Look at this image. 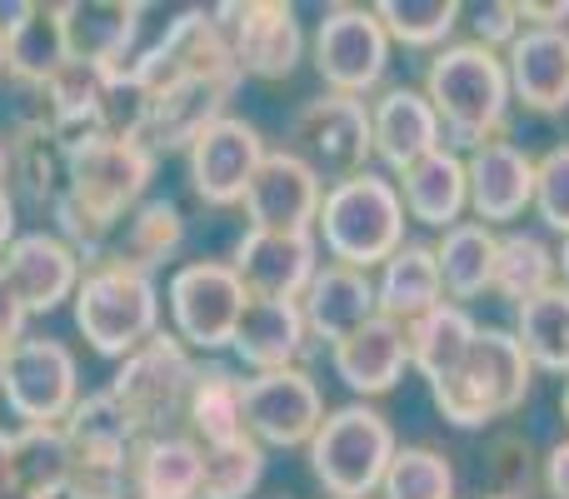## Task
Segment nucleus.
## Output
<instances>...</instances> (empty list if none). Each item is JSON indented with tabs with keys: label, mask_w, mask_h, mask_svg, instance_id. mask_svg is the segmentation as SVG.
<instances>
[{
	"label": "nucleus",
	"mask_w": 569,
	"mask_h": 499,
	"mask_svg": "<svg viewBox=\"0 0 569 499\" xmlns=\"http://www.w3.org/2000/svg\"><path fill=\"white\" fill-rule=\"evenodd\" d=\"M490 480H495L490 495L530 499V485H535L530 440H520V435H500V440H495V450H490Z\"/></svg>",
	"instance_id": "44"
},
{
	"label": "nucleus",
	"mask_w": 569,
	"mask_h": 499,
	"mask_svg": "<svg viewBox=\"0 0 569 499\" xmlns=\"http://www.w3.org/2000/svg\"><path fill=\"white\" fill-rule=\"evenodd\" d=\"M186 425L200 450L250 440L246 430V380L230 365H200L186 395Z\"/></svg>",
	"instance_id": "31"
},
{
	"label": "nucleus",
	"mask_w": 569,
	"mask_h": 499,
	"mask_svg": "<svg viewBox=\"0 0 569 499\" xmlns=\"http://www.w3.org/2000/svg\"><path fill=\"white\" fill-rule=\"evenodd\" d=\"M310 56L320 80L335 96H370L390 70V36H385L375 6H330L315 26Z\"/></svg>",
	"instance_id": "10"
},
{
	"label": "nucleus",
	"mask_w": 569,
	"mask_h": 499,
	"mask_svg": "<svg viewBox=\"0 0 569 499\" xmlns=\"http://www.w3.org/2000/svg\"><path fill=\"white\" fill-rule=\"evenodd\" d=\"M66 16V46L70 60H90V66H126L136 50L140 30H146L150 6H126V0H70L60 6Z\"/></svg>",
	"instance_id": "23"
},
{
	"label": "nucleus",
	"mask_w": 569,
	"mask_h": 499,
	"mask_svg": "<svg viewBox=\"0 0 569 499\" xmlns=\"http://www.w3.org/2000/svg\"><path fill=\"white\" fill-rule=\"evenodd\" d=\"M465 180H470V210L480 226H510L525 210H535V160L525 156L515 140H490V146L470 150L465 160Z\"/></svg>",
	"instance_id": "19"
},
{
	"label": "nucleus",
	"mask_w": 569,
	"mask_h": 499,
	"mask_svg": "<svg viewBox=\"0 0 569 499\" xmlns=\"http://www.w3.org/2000/svg\"><path fill=\"white\" fill-rule=\"evenodd\" d=\"M206 450L190 435H146L130 455V499H200Z\"/></svg>",
	"instance_id": "29"
},
{
	"label": "nucleus",
	"mask_w": 569,
	"mask_h": 499,
	"mask_svg": "<svg viewBox=\"0 0 569 499\" xmlns=\"http://www.w3.org/2000/svg\"><path fill=\"white\" fill-rule=\"evenodd\" d=\"M0 190H6V146H0Z\"/></svg>",
	"instance_id": "55"
},
{
	"label": "nucleus",
	"mask_w": 569,
	"mask_h": 499,
	"mask_svg": "<svg viewBox=\"0 0 569 499\" xmlns=\"http://www.w3.org/2000/svg\"><path fill=\"white\" fill-rule=\"evenodd\" d=\"M330 365L355 395L375 400V395H390L395 385L410 370V345H405V325L375 315L365 330H355L350 340H340L330 350Z\"/></svg>",
	"instance_id": "25"
},
{
	"label": "nucleus",
	"mask_w": 569,
	"mask_h": 499,
	"mask_svg": "<svg viewBox=\"0 0 569 499\" xmlns=\"http://www.w3.org/2000/svg\"><path fill=\"white\" fill-rule=\"evenodd\" d=\"M210 10H216V26L226 36L240 76L256 80L295 76V66L305 56V30L295 6H284V0H236V6H210Z\"/></svg>",
	"instance_id": "11"
},
{
	"label": "nucleus",
	"mask_w": 569,
	"mask_h": 499,
	"mask_svg": "<svg viewBox=\"0 0 569 499\" xmlns=\"http://www.w3.org/2000/svg\"><path fill=\"white\" fill-rule=\"evenodd\" d=\"M66 499H130V460H70Z\"/></svg>",
	"instance_id": "43"
},
{
	"label": "nucleus",
	"mask_w": 569,
	"mask_h": 499,
	"mask_svg": "<svg viewBox=\"0 0 569 499\" xmlns=\"http://www.w3.org/2000/svg\"><path fill=\"white\" fill-rule=\"evenodd\" d=\"M250 230H315L325 206V180L295 150H270L246 190Z\"/></svg>",
	"instance_id": "17"
},
{
	"label": "nucleus",
	"mask_w": 569,
	"mask_h": 499,
	"mask_svg": "<svg viewBox=\"0 0 569 499\" xmlns=\"http://www.w3.org/2000/svg\"><path fill=\"white\" fill-rule=\"evenodd\" d=\"M475 335H480V325H475V315L465 310V305L445 300L435 305L430 315H420V320L405 325V345H410V370L425 375V385H445L455 370L465 365V355H470Z\"/></svg>",
	"instance_id": "32"
},
{
	"label": "nucleus",
	"mask_w": 569,
	"mask_h": 499,
	"mask_svg": "<svg viewBox=\"0 0 569 499\" xmlns=\"http://www.w3.org/2000/svg\"><path fill=\"white\" fill-rule=\"evenodd\" d=\"M310 450V475L330 499H370L385 485V470H390L395 440L390 420L370 405H340L320 420L315 440L305 445Z\"/></svg>",
	"instance_id": "6"
},
{
	"label": "nucleus",
	"mask_w": 569,
	"mask_h": 499,
	"mask_svg": "<svg viewBox=\"0 0 569 499\" xmlns=\"http://www.w3.org/2000/svg\"><path fill=\"white\" fill-rule=\"evenodd\" d=\"M240 70H226V76H196V80H176L166 90H146V130H140V146L146 150H190L200 136H206L216 120L230 116V96L240 86Z\"/></svg>",
	"instance_id": "14"
},
{
	"label": "nucleus",
	"mask_w": 569,
	"mask_h": 499,
	"mask_svg": "<svg viewBox=\"0 0 569 499\" xmlns=\"http://www.w3.org/2000/svg\"><path fill=\"white\" fill-rule=\"evenodd\" d=\"M70 180V146L40 120H20V130L6 140V190L10 200H30L40 210H56Z\"/></svg>",
	"instance_id": "24"
},
{
	"label": "nucleus",
	"mask_w": 569,
	"mask_h": 499,
	"mask_svg": "<svg viewBox=\"0 0 569 499\" xmlns=\"http://www.w3.org/2000/svg\"><path fill=\"white\" fill-rule=\"evenodd\" d=\"M284 150H295V156L320 180H330V186H340V180H350V176H365V166H370V156H375L370 100L335 96V90L305 100L290 120V146Z\"/></svg>",
	"instance_id": "8"
},
{
	"label": "nucleus",
	"mask_w": 569,
	"mask_h": 499,
	"mask_svg": "<svg viewBox=\"0 0 569 499\" xmlns=\"http://www.w3.org/2000/svg\"><path fill=\"white\" fill-rule=\"evenodd\" d=\"M325 420V395L310 370H270L246 380V430L260 450H295L310 445Z\"/></svg>",
	"instance_id": "12"
},
{
	"label": "nucleus",
	"mask_w": 569,
	"mask_h": 499,
	"mask_svg": "<svg viewBox=\"0 0 569 499\" xmlns=\"http://www.w3.org/2000/svg\"><path fill=\"white\" fill-rule=\"evenodd\" d=\"M555 260H560V285H565V290H569V236H565V246H560V250H555Z\"/></svg>",
	"instance_id": "52"
},
{
	"label": "nucleus",
	"mask_w": 569,
	"mask_h": 499,
	"mask_svg": "<svg viewBox=\"0 0 569 499\" xmlns=\"http://www.w3.org/2000/svg\"><path fill=\"white\" fill-rule=\"evenodd\" d=\"M166 305L176 320V340L186 350H226L236 345L240 315H246L250 295L240 285V275L230 270V260H196L180 265L166 285Z\"/></svg>",
	"instance_id": "9"
},
{
	"label": "nucleus",
	"mask_w": 569,
	"mask_h": 499,
	"mask_svg": "<svg viewBox=\"0 0 569 499\" xmlns=\"http://www.w3.org/2000/svg\"><path fill=\"white\" fill-rule=\"evenodd\" d=\"M555 275H560V260H555V250L540 236H530V230H505L500 236L495 280H490V290L500 300H510V305L535 300V295L555 290Z\"/></svg>",
	"instance_id": "37"
},
{
	"label": "nucleus",
	"mask_w": 569,
	"mask_h": 499,
	"mask_svg": "<svg viewBox=\"0 0 569 499\" xmlns=\"http://www.w3.org/2000/svg\"><path fill=\"white\" fill-rule=\"evenodd\" d=\"M180 246H186V216H180V206L176 200H146V206L130 210V220L120 226L106 260H120L140 275H156L166 260H176Z\"/></svg>",
	"instance_id": "35"
},
{
	"label": "nucleus",
	"mask_w": 569,
	"mask_h": 499,
	"mask_svg": "<svg viewBox=\"0 0 569 499\" xmlns=\"http://www.w3.org/2000/svg\"><path fill=\"white\" fill-rule=\"evenodd\" d=\"M530 375L535 365L525 360L515 330L480 325L465 365L445 385H435L430 400L445 415V425H455V430H485L490 420H505V415H515L530 400V385H535Z\"/></svg>",
	"instance_id": "3"
},
{
	"label": "nucleus",
	"mask_w": 569,
	"mask_h": 499,
	"mask_svg": "<svg viewBox=\"0 0 569 499\" xmlns=\"http://www.w3.org/2000/svg\"><path fill=\"white\" fill-rule=\"evenodd\" d=\"M26 305L16 300V290H10V280H6V270H0V360H6L10 350H16L20 340H26Z\"/></svg>",
	"instance_id": "46"
},
{
	"label": "nucleus",
	"mask_w": 569,
	"mask_h": 499,
	"mask_svg": "<svg viewBox=\"0 0 569 499\" xmlns=\"http://www.w3.org/2000/svg\"><path fill=\"white\" fill-rule=\"evenodd\" d=\"M300 310H305V330H310V340L320 345H340L350 340L355 330H365V325L380 315V305H375V280L365 270H350V265H320L310 280V290L300 295Z\"/></svg>",
	"instance_id": "22"
},
{
	"label": "nucleus",
	"mask_w": 569,
	"mask_h": 499,
	"mask_svg": "<svg viewBox=\"0 0 569 499\" xmlns=\"http://www.w3.org/2000/svg\"><path fill=\"white\" fill-rule=\"evenodd\" d=\"M535 216L545 230L569 236V146H555L535 160Z\"/></svg>",
	"instance_id": "42"
},
{
	"label": "nucleus",
	"mask_w": 569,
	"mask_h": 499,
	"mask_svg": "<svg viewBox=\"0 0 569 499\" xmlns=\"http://www.w3.org/2000/svg\"><path fill=\"white\" fill-rule=\"evenodd\" d=\"M395 190L405 200V216L420 226L450 230L460 226V216L470 210V180H465L460 150L440 146L435 156H425L420 166H410L405 176H395Z\"/></svg>",
	"instance_id": "28"
},
{
	"label": "nucleus",
	"mask_w": 569,
	"mask_h": 499,
	"mask_svg": "<svg viewBox=\"0 0 569 499\" xmlns=\"http://www.w3.org/2000/svg\"><path fill=\"white\" fill-rule=\"evenodd\" d=\"M266 480V450L256 440L216 445L206 450V475H200V499H250Z\"/></svg>",
	"instance_id": "41"
},
{
	"label": "nucleus",
	"mask_w": 569,
	"mask_h": 499,
	"mask_svg": "<svg viewBox=\"0 0 569 499\" xmlns=\"http://www.w3.org/2000/svg\"><path fill=\"white\" fill-rule=\"evenodd\" d=\"M370 140H375V156L405 176L410 166H420L425 156L445 146V130L435 106L425 100V90L415 86H385L380 96L370 100Z\"/></svg>",
	"instance_id": "20"
},
{
	"label": "nucleus",
	"mask_w": 569,
	"mask_h": 499,
	"mask_svg": "<svg viewBox=\"0 0 569 499\" xmlns=\"http://www.w3.org/2000/svg\"><path fill=\"white\" fill-rule=\"evenodd\" d=\"M196 355L176 340V335L160 330L156 340H146L136 355H126L110 380V395L120 400V410L130 415L136 435H170L166 425L176 415H186V395L196 385Z\"/></svg>",
	"instance_id": "7"
},
{
	"label": "nucleus",
	"mask_w": 569,
	"mask_h": 499,
	"mask_svg": "<svg viewBox=\"0 0 569 499\" xmlns=\"http://www.w3.org/2000/svg\"><path fill=\"white\" fill-rule=\"evenodd\" d=\"M515 340H520L525 360L535 370L569 375V290L565 285L515 305Z\"/></svg>",
	"instance_id": "36"
},
{
	"label": "nucleus",
	"mask_w": 569,
	"mask_h": 499,
	"mask_svg": "<svg viewBox=\"0 0 569 499\" xmlns=\"http://www.w3.org/2000/svg\"><path fill=\"white\" fill-rule=\"evenodd\" d=\"M505 76L510 96L535 116H560L569 110V26L560 30H520L505 50Z\"/></svg>",
	"instance_id": "21"
},
{
	"label": "nucleus",
	"mask_w": 569,
	"mask_h": 499,
	"mask_svg": "<svg viewBox=\"0 0 569 499\" xmlns=\"http://www.w3.org/2000/svg\"><path fill=\"white\" fill-rule=\"evenodd\" d=\"M0 499H40V495H30V490H26V485L6 480V470H0Z\"/></svg>",
	"instance_id": "51"
},
{
	"label": "nucleus",
	"mask_w": 569,
	"mask_h": 499,
	"mask_svg": "<svg viewBox=\"0 0 569 499\" xmlns=\"http://www.w3.org/2000/svg\"><path fill=\"white\" fill-rule=\"evenodd\" d=\"M515 10H520V26H530V30L569 26V0H515Z\"/></svg>",
	"instance_id": "47"
},
{
	"label": "nucleus",
	"mask_w": 569,
	"mask_h": 499,
	"mask_svg": "<svg viewBox=\"0 0 569 499\" xmlns=\"http://www.w3.org/2000/svg\"><path fill=\"white\" fill-rule=\"evenodd\" d=\"M405 220L410 216H405V200L395 190V180L365 170V176H350L325 190L315 240L330 250L335 265H350V270L370 275L405 246Z\"/></svg>",
	"instance_id": "4"
},
{
	"label": "nucleus",
	"mask_w": 569,
	"mask_h": 499,
	"mask_svg": "<svg viewBox=\"0 0 569 499\" xmlns=\"http://www.w3.org/2000/svg\"><path fill=\"white\" fill-rule=\"evenodd\" d=\"M495 250H500V236L480 220H460V226L440 230L435 240V260H440V280L445 295L455 305L465 300H480L495 280Z\"/></svg>",
	"instance_id": "34"
},
{
	"label": "nucleus",
	"mask_w": 569,
	"mask_h": 499,
	"mask_svg": "<svg viewBox=\"0 0 569 499\" xmlns=\"http://www.w3.org/2000/svg\"><path fill=\"white\" fill-rule=\"evenodd\" d=\"M156 180V150L140 140L116 136H86L70 146V180L66 196L56 200V236L66 240L80 260H106L110 240L130 220V210L146 206V190Z\"/></svg>",
	"instance_id": "1"
},
{
	"label": "nucleus",
	"mask_w": 569,
	"mask_h": 499,
	"mask_svg": "<svg viewBox=\"0 0 569 499\" xmlns=\"http://www.w3.org/2000/svg\"><path fill=\"white\" fill-rule=\"evenodd\" d=\"M10 240H16V200L10 190H0V255L10 250Z\"/></svg>",
	"instance_id": "50"
},
{
	"label": "nucleus",
	"mask_w": 569,
	"mask_h": 499,
	"mask_svg": "<svg viewBox=\"0 0 569 499\" xmlns=\"http://www.w3.org/2000/svg\"><path fill=\"white\" fill-rule=\"evenodd\" d=\"M375 305H380V315L395 320V325H410V320H420V315H430L435 305H445V280H440L435 246L405 240V246L380 265Z\"/></svg>",
	"instance_id": "30"
},
{
	"label": "nucleus",
	"mask_w": 569,
	"mask_h": 499,
	"mask_svg": "<svg viewBox=\"0 0 569 499\" xmlns=\"http://www.w3.org/2000/svg\"><path fill=\"white\" fill-rule=\"evenodd\" d=\"M0 270H6L16 300L26 305V315H50L56 305L76 300L80 290V255L50 230L10 240V250L0 255Z\"/></svg>",
	"instance_id": "18"
},
{
	"label": "nucleus",
	"mask_w": 569,
	"mask_h": 499,
	"mask_svg": "<svg viewBox=\"0 0 569 499\" xmlns=\"http://www.w3.org/2000/svg\"><path fill=\"white\" fill-rule=\"evenodd\" d=\"M0 16H10L6 20V70L26 90H40L70 60L66 16H60V6H40V0L10 6Z\"/></svg>",
	"instance_id": "26"
},
{
	"label": "nucleus",
	"mask_w": 569,
	"mask_h": 499,
	"mask_svg": "<svg viewBox=\"0 0 569 499\" xmlns=\"http://www.w3.org/2000/svg\"><path fill=\"white\" fill-rule=\"evenodd\" d=\"M186 156H190V190H196L206 206L226 210V206L246 200L250 180H256L260 160H266L270 150L250 120L226 116V120H216Z\"/></svg>",
	"instance_id": "16"
},
{
	"label": "nucleus",
	"mask_w": 569,
	"mask_h": 499,
	"mask_svg": "<svg viewBox=\"0 0 569 499\" xmlns=\"http://www.w3.org/2000/svg\"><path fill=\"white\" fill-rule=\"evenodd\" d=\"M475 40H480L485 50H495V56H505V50L520 40V10H515V0H490V6L475 10Z\"/></svg>",
	"instance_id": "45"
},
{
	"label": "nucleus",
	"mask_w": 569,
	"mask_h": 499,
	"mask_svg": "<svg viewBox=\"0 0 569 499\" xmlns=\"http://www.w3.org/2000/svg\"><path fill=\"white\" fill-rule=\"evenodd\" d=\"M560 410H565V425H569V375H565V395H560Z\"/></svg>",
	"instance_id": "53"
},
{
	"label": "nucleus",
	"mask_w": 569,
	"mask_h": 499,
	"mask_svg": "<svg viewBox=\"0 0 569 499\" xmlns=\"http://www.w3.org/2000/svg\"><path fill=\"white\" fill-rule=\"evenodd\" d=\"M0 470H6V480L26 485V490L40 495V499L66 495L70 450H66V435H60V425H50V430H36L30 440H20L16 450H6V455H0Z\"/></svg>",
	"instance_id": "39"
},
{
	"label": "nucleus",
	"mask_w": 569,
	"mask_h": 499,
	"mask_svg": "<svg viewBox=\"0 0 569 499\" xmlns=\"http://www.w3.org/2000/svg\"><path fill=\"white\" fill-rule=\"evenodd\" d=\"M540 480H545V490H550V499H569V440H560L545 455Z\"/></svg>",
	"instance_id": "49"
},
{
	"label": "nucleus",
	"mask_w": 569,
	"mask_h": 499,
	"mask_svg": "<svg viewBox=\"0 0 569 499\" xmlns=\"http://www.w3.org/2000/svg\"><path fill=\"white\" fill-rule=\"evenodd\" d=\"M425 100L440 116L445 140L455 146H490L505 136V116H510V76H505V56L485 50L480 40H455V46L435 50L425 66Z\"/></svg>",
	"instance_id": "2"
},
{
	"label": "nucleus",
	"mask_w": 569,
	"mask_h": 499,
	"mask_svg": "<svg viewBox=\"0 0 569 499\" xmlns=\"http://www.w3.org/2000/svg\"><path fill=\"white\" fill-rule=\"evenodd\" d=\"M60 435H66L70 460H130L136 455V425L120 410V400L110 390L80 395L76 410L60 420Z\"/></svg>",
	"instance_id": "33"
},
{
	"label": "nucleus",
	"mask_w": 569,
	"mask_h": 499,
	"mask_svg": "<svg viewBox=\"0 0 569 499\" xmlns=\"http://www.w3.org/2000/svg\"><path fill=\"white\" fill-rule=\"evenodd\" d=\"M0 385H6V395L26 410V420L40 425V430L60 425L80 400L76 355L60 340H30L26 335V340L0 360Z\"/></svg>",
	"instance_id": "13"
},
{
	"label": "nucleus",
	"mask_w": 569,
	"mask_h": 499,
	"mask_svg": "<svg viewBox=\"0 0 569 499\" xmlns=\"http://www.w3.org/2000/svg\"><path fill=\"white\" fill-rule=\"evenodd\" d=\"M76 325L90 350L106 360H126L160 335V290L156 275H140L120 260H100L80 275Z\"/></svg>",
	"instance_id": "5"
},
{
	"label": "nucleus",
	"mask_w": 569,
	"mask_h": 499,
	"mask_svg": "<svg viewBox=\"0 0 569 499\" xmlns=\"http://www.w3.org/2000/svg\"><path fill=\"white\" fill-rule=\"evenodd\" d=\"M390 46H410V50H445L460 26V0H380L375 6Z\"/></svg>",
	"instance_id": "38"
},
{
	"label": "nucleus",
	"mask_w": 569,
	"mask_h": 499,
	"mask_svg": "<svg viewBox=\"0 0 569 499\" xmlns=\"http://www.w3.org/2000/svg\"><path fill=\"white\" fill-rule=\"evenodd\" d=\"M385 499H455V470L430 445H400L380 485Z\"/></svg>",
	"instance_id": "40"
},
{
	"label": "nucleus",
	"mask_w": 569,
	"mask_h": 499,
	"mask_svg": "<svg viewBox=\"0 0 569 499\" xmlns=\"http://www.w3.org/2000/svg\"><path fill=\"white\" fill-rule=\"evenodd\" d=\"M0 70H6V20H0Z\"/></svg>",
	"instance_id": "54"
},
{
	"label": "nucleus",
	"mask_w": 569,
	"mask_h": 499,
	"mask_svg": "<svg viewBox=\"0 0 569 499\" xmlns=\"http://www.w3.org/2000/svg\"><path fill=\"white\" fill-rule=\"evenodd\" d=\"M305 345H310V330H305L300 300H250L230 350L256 375H270V370H295Z\"/></svg>",
	"instance_id": "27"
},
{
	"label": "nucleus",
	"mask_w": 569,
	"mask_h": 499,
	"mask_svg": "<svg viewBox=\"0 0 569 499\" xmlns=\"http://www.w3.org/2000/svg\"><path fill=\"white\" fill-rule=\"evenodd\" d=\"M485 499H510V495H485Z\"/></svg>",
	"instance_id": "56"
},
{
	"label": "nucleus",
	"mask_w": 569,
	"mask_h": 499,
	"mask_svg": "<svg viewBox=\"0 0 569 499\" xmlns=\"http://www.w3.org/2000/svg\"><path fill=\"white\" fill-rule=\"evenodd\" d=\"M230 270L250 300H300L320 270V240L315 230H246Z\"/></svg>",
	"instance_id": "15"
},
{
	"label": "nucleus",
	"mask_w": 569,
	"mask_h": 499,
	"mask_svg": "<svg viewBox=\"0 0 569 499\" xmlns=\"http://www.w3.org/2000/svg\"><path fill=\"white\" fill-rule=\"evenodd\" d=\"M36 430H40V425H30V420H26V410H20V405L6 395V385H0V455L16 450V445H20V440H30Z\"/></svg>",
	"instance_id": "48"
}]
</instances>
